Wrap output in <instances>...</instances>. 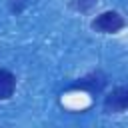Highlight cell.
Returning a JSON list of instances; mask_svg holds the SVG:
<instances>
[{
	"label": "cell",
	"mask_w": 128,
	"mask_h": 128,
	"mask_svg": "<svg viewBox=\"0 0 128 128\" xmlns=\"http://www.w3.org/2000/svg\"><path fill=\"white\" fill-rule=\"evenodd\" d=\"M92 30L98 34H118L126 28V18L118 10H104L90 22Z\"/></svg>",
	"instance_id": "2"
},
{
	"label": "cell",
	"mask_w": 128,
	"mask_h": 128,
	"mask_svg": "<svg viewBox=\"0 0 128 128\" xmlns=\"http://www.w3.org/2000/svg\"><path fill=\"white\" fill-rule=\"evenodd\" d=\"M106 86H108V76L102 70H92V72L84 74L82 78L74 80L66 90H80V92H86L92 98H96L106 90Z\"/></svg>",
	"instance_id": "1"
},
{
	"label": "cell",
	"mask_w": 128,
	"mask_h": 128,
	"mask_svg": "<svg viewBox=\"0 0 128 128\" xmlns=\"http://www.w3.org/2000/svg\"><path fill=\"white\" fill-rule=\"evenodd\" d=\"M102 110L106 114H122V112H126L128 110V86L112 88L102 100Z\"/></svg>",
	"instance_id": "3"
},
{
	"label": "cell",
	"mask_w": 128,
	"mask_h": 128,
	"mask_svg": "<svg viewBox=\"0 0 128 128\" xmlns=\"http://www.w3.org/2000/svg\"><path fill=\"white\" fill-rule=\"evenodd\" d=\"M96 2H98V0H68V6H70L72 10L84 14V12H90V10L96 6Z\"/></svg>",
	"instance_id": "5"
},
{
	"label": "cell",
	"mask_w": 128,
	"mask_h": 128,
	"mask_svg": "<svg viewBox=\"0 0 128 128\" xmlns=\"http://www.w3.org/2000/svg\"><path fill=\"white\" fill-rule=\"evenodd\" d=\"M16 86H18L16 74L8 68H0V102L10 100L16 92Z\"/></svg>",
	"instance_id": "4"
}]
</instances>
